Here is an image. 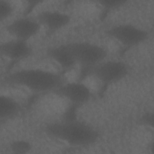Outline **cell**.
I'll return each instance as SVG.
<instances>
[{"mask_svg": "<svg viewBox=\"0 0 154 154\" xmlns=\"http://www.w3.org/2000/svg\"><path fill=\"white\" fill-rule=\"evenodd\" d=\"M64 81L61 73L38 67L18 69L4 77L5 84L23 87L36 93H54Z\"/></svg>", "mask_w": 154, "mask_h": 154, "instance_id": "obj_1", "label": "cell"}, {"mask_svg": "<svg viewBox=\"0 0 154 154\" xmlns=\"http://www.w3.org/2000/svg\"><path fill=\"white\" fill-rule=\"evenodd\" d=\"M45 130L49 137L74 147L90 146L99 138L94 127L77 118L49 123Z\"/></svg>", "mask_w": 154, "mask_h": 154, "instance_id": "obj_2", "label": "cell"}, {"mask_svg": "<svg viewBox=\"0 0 154 154\" xmlns=\"http://www.w3.org/2000/svg\"><path fill=\"white\" fill-rule=\"evenodd\" d=\"M75 58L77 65L80 67V78L91 75L92 70L102 61L106 59L108 52L102 45L85 41L68 43Z\"/></svg>", "mask_w": 154, "mask_h": 154, "instance_id": "obj_3", "label": "cell"}, {"mask_svg": "<svg viewBox=\"0 0 154 154\" xmlns=\"http://www.w3.org/2000/svg\"><path fill=\"white\" fill-rule=\"evenodd\" d=\"M105 34L109 37L128 48L137 47L144 43L150 35L149 32L130 23H119L108 28Z\"/></svg>", "mask_w": 154, "mask_h": 154, "instance_id": "obj_4", "label": "cell"}, {"mask_svg": "<svg viewBox=\"0 0 154 154\" xmlns=\"http://www.w3.org/2000/svg\"><path fill=\"white\" fill-rule=\"evenodd\" d=\"M129 73V67L124 61L105 59L92 70L91 75L106 87L123 80Z\"/></svg>", "mask_w": 154, "mask_h": 154, "instance_id": "obj_5", "label": "cell"}, {"mask_svg": "<svg viewBox=\"0 0 154 154\" xmlns=\"http://www.w3.org/2000/svg\"><path fill=\"white\" fill-rule=\"evenodd\" d=\"M57 96L67 100L70 105L79 108L93 97L90 87L82 81H64L54 92Z\"/></svg>", "mask_w": 154, "mask_h": 154, "instance_id": "obj_6", "label": "cell"}, {"mask_svg": "<svg viewBox=\"0 0 154 154\" xmlns=\"http://www.w3.org/2000/svg\"><path fill=\"white\" fill-rule=\"evenodd\" d=\"M42 26L35 17L22 16L7 23L5 31L12 38L29 42L40 31Z\"/></svg>", "mask_w": 154, "mask_h": 154, "instance_id": "obj_7", "label": "cell"}, {"mask_svg": "<svg viewBox=\"0 0 154 154\" xmlns=\"http://www.w3.org/2000/svg\"><path fill=\"white\" fill-rule=\"evenodd\" d=\"M35 19L42 28L46 29L48 34H53L69 25L72 20L70 15L57 10H43L37 13Z\"/></svg>", "mask_w": 154, "mask_h": 154, "instance_id": "obj_8", "label": "cell"}, {"mask_svg": "<svg viewBox=\"0 0 154 154\" xmlns=\"http://www.w3.org/2000/svg\"><path fill=\"white\" fill-rule=\"evenodd\" d=\"M0 52L2 56L16 63L30 57L33 49L29 42L12 38L1 44Z\"/></svg>", "mask_w": 154, "mask_h": 154, "instance_id": "obj_9", "label": "cell"}, {"mask_svg": "<svg viewBox=\"0 0 154 154\" xmlns=\"http://www.w3.org/2000/svg\"><path fill=\"white\" fill-rule=\"evenodd\" d=\"M46 55L63 72H69L77 66L75 58L68 43L49 47L46 51Z\"/></svg>", "mask_w": 154, "mask_h": 154, "instance_id": "obj_10", "label": "cell"}, {"mask_svg": "<svg viewBox=\"0 0 154 154\" xmlns=\"http://www.w3.org/2000/svg\"><path fill=\"white\" fill-rule=\"evenodd\" d=\"M22 111L20 102L14 97L1 94L0 96V120L5 122L17 116Z\"/></svg>", "mask_w": 154, "mask_h": 154, "instance_id": "obj_11", "label": "cell"}, {"mask_svg": "<svg viewBox=\"0 0 154 154\" xmlns=\"http://www.w3.org/2000/svg\"><path fill=\"white\" fill-rule=\"evenodd\" d=\"M8 149L12 153L25 154L31 152L32 149V145L28 140L24 139H16L10 143Z\"/></svg>", "mask_w": 154, "mask_h": 154, "instance_id": "obj_12", "label": "cell"}, {"mask_svg": "<svg viewBox=\"0 0 154 154\" xmlns=\"http://www.w3.org/2000/svg\"><path fill=\"white\" fill-rule=\"evenodd\" d=\"M14 12L13 4L7 0H0V21L5 22L8 19Z\"/></svg>", "mask_w": 154, "mask_h": 154, "instance_id": "obj_13", "label": "cell"}, {"mask_svg": "<svg viewBox=\"0 0 154 154\" xmlns=\"http://www.w3.org/2000/svg\"><path fill=\"white\" fill-rule=\"evenodd\" d=\"M97 2L106 11H111L124 6L127 1L124 0H103Z\"/></svg>", "mask_w": 154, "mask_h": 154, "instance_id": "obj_14", "label": "cell"}, {"mask_svg": "<svg viewBox=\"0 0 154 154\" xmlns=\"http://www.w3.org/2000/svg\"><path fill=\"white\" fill-rule=\"evenodd\" d=\"M140 123L146 127H152L153 126V112L147 111L143 113L140 117Z\"/></svg>", "mask_w": 154, "mask_h": 154, "instance_id": "obj_15", "label": "cell"}]
</instances>
